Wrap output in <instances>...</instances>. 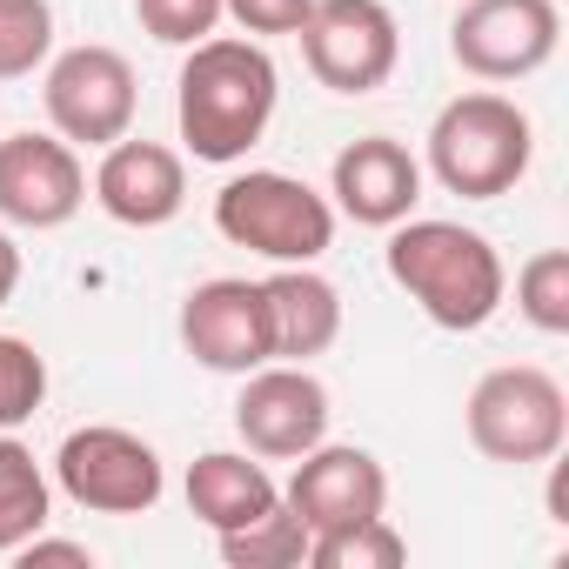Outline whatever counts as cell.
Wrapping results in <instances>:
<instances>
[{"label":"cell","mask_w":569,"mask_h":569,"mask_svg":"<svg viewBox=\"0 0 569 569\" xmlns=\"http://www.w3.org/2000/svg\"><path fill=\"white\" fill-rule=\"evenodd\" d=\"M281 101V74L268 61V48L254 34H208L188 48L181 81H174V121L194 161L208 168H234L248 161V148L268 134Z\"/></svg>","instance_id":"obj_1"},{"label":"cell","mask_w":569,"mask_h":569,"mask_svg":"<svg viewBox=\"0 0 569 569\" xmlns=\"http://www.w3.org/2000/svg\"><path fill=\"white\" fill-rule=\"evenodd\" d=\"M389 281L449 336H476L496 322L502 296H509V268L496 254L489 234L462 228V221H436V214H409L389 228Z\"/></svg>","instance_id":"obj_2"},{"label":"cell","mask_w":569,"mask_h":569,"mask_svg":"<svg viewBox=\"0 0 569 569\" xmlns=\"http://www.w3.org/2000/svg\"><path fill=\"white\" fill-rule=\"evenodd\" d=\"M529 161H536V128L496 88H469L429 121V174L462 201L509 194L529 174Z\"/></svg>","instance_id":"obj_3"},{"label":"cell","mask_w":569,"mask_h":569,"mask_svg":"<svg viewBox=\"0 0 569 569\" xmlns=\"http://www.w3.org/2000/svg\"><path fill=\"white\" fill-rule=\"evenodd\" d=\"M214 228L221 241L261 254V261H322L336 241V201L316 194L302 174L281 168H248L234 181H221L214 194Z\"/></svg>","instance_id":"obj_4"},{"label":"cell","mask_w":569,"mask_h":569,"mask_svg":"<svg viewBox=\"0 0 569 569\" xmlns=\"http://www.w3.org/2000/svg\"><path fill=\"white\" fill-rule=\"evenodd\" d=\"M462 422H469L476 456L509 462V469H536V462H556L569 442V396L549 369L502 362L469 389Z\"/></svg>","instance_id":"obj_5"},{"label":"cell","mask_w":569,"mask_h":569,"mask_svg":"<svg viewBox=\"0 0 569 569\" xmlns=\"http://www.w3.org/2000/svg\"><path fill=\"white\" fill-rule=\"evenodd\" d=\"M54 482L74 509L88 516H148L168 489V469L154 456V442H141L121 422H88L68 429L54 449Z\"/></svg>","instance_id":"obj_6"},{"label":"cell","mask_w":569,"mask_h":569,"mask_svg":"<svg viewBox=\"0 0 569 569\" xmlns=\"http://www.w3.org/2000/svg\"><path fill=\"white\" fill-rule=\"evenodd\" d=\"M41 108L54 121V134L68 148H108L134 128L141 108V81L128 68L121 48L81 41L68 54H48V81H41Z\"/></svg>","instance_id":"obj_7"},{"label":"cell","mask_w":569,"mask_h":569,"mask_svg":"<svg viewBox=\"0 0 569 569\" xmlns=\"http://www.w3.org/2000/svg\"><path fill=\"white\" fill-rule=\"evenodd\" d=\"M302 61L329 94H376L402 61V28L382 0H316L302 21Z\"/></svg>","instance_id":"obj_8"},{"label":"cell","mask_w":569,"mask_h":569,"mask_svg":"<svg viewBox=\"0 0 569 569\" xmlns=\"http://www.w3.org/2000/svg\"><path fill=\"white\" fill-rule=\"evenodd\" d=\"M562 14L556 0H462L449 21V54L476 81H529L556 61Z\"/></svg>","instance_id":"obj_9"},{"label":"cell","mask_w":569,"mask_h":569,"mask_svg":"<svg viewBox=\"0 0 569 569\" xmlns=\"http://www.w3.org/2000/svg\"><path fill=\"white\" fill-rule=\"evenodd\" d=\"M329 389L309 376V362H261L241 376L234 396V436L261 462H296L329 436Z\"/></svg>","instance_id":"obj_10"},{"label":"cell","mask_w":569,"mask_h":569,"mask_svg":"<svg viewBox=\"0 0 569 569\" xmlns=\"http://www.w3.org/2000/svg\"><path fill=\"white\" fill-rule=\"evenodd\" d=\"M181 349L214 376H248V369L274 362V329H268L261 281H248V274L194 281L188 302H181Z\"/></svg>","instance_id":"obj_11"},{"label":"cell","mask_w":569,"mask_h":569,"mask_svg":"<svg viewBox=\"0 0 569 569\" xmlns=\"http://www.w3.org/2000/svg\"><path fill=\"white\" fill-rule=\"evenodd\" d=\"M88 201V168L61 134H8L0 141V221L8 228H68Z\"/></svg>","instance_id":"obj_12"},{"label":"cell","mask_w":569,"mask_h":569,"mask_svg":"<svg viewBox=\"0 0 569 569\" xmlns=\"http://www.w3.org/2000/svg\"><path fill=\"white\" fill-rule=\"evenodd\" d=\"M281 502L302 516L309 536L342 529V522H369V516L389 509V469L369 449L322 436L309 456H296V476H289V489H281Z\"/></svg>","instance_id":"obj_13"},{"label":"cell","mask_w":569,"mask_h":569,"mask_svg":"<svg viewBox=\"0 0 569 569\" xmlns=\"http://www.w3.org/2000/svg\"><path fill=\"white\" fill-rule=\"evenodd\" d=\"M94 201L121 228H168L188 208V161L168 141H108L94 168Z\"/></svg>","instance_id":"obj_14"},{"label":"cell","mask_w":569,"mask_h":569,"mask_svg":"<svg viewBox=\"0 0 569 569\" xmlns=\"http://www.w3.org/2000/svg\"><path fill=\"white\" fill-rule=\"evenodd\" d=\"M329 194H336V208H342L349 221H362V228H396V221H409L416 201H422V161H416L402 141H389V134H362V141H349V148L336 154Z\"/></svg>","instance_id":"obj_15"},{"label":"cell","mask_w":569,"mask_h":569,"mask_svg":"<svg viewBox=\"0 0 569 569\" xmlns=\"http://www.w3.org/2000/svg\"><path fill=\"white\" fill-rule=\"evenodd\" d=\"M268 302V329H274V362H309L329 356L342 336V289L329 274H316V261H281L261 281Z\"/></svg>","instance_id":"obj_16"},{"label":"cell","mask_w":569,"mask_h":569,"mask_svg":"<svg viewBox=\"0 0 569 569\" xmlns=\"http://www.w3.org/2000/svg\"><path fill=\"white\" fill-rule=\"evenodd\" d=\"M181 496H188V516H194V522H208L214 536H228V529L254 522L261 509H274V502H281V482H274L268 462L248 456V449H208V456L188 462Z\"/></svg>","instance_id":"obj_17"},{"label":"cell","mask_w":569,"mask_h":569,"mask_svg":"<svg viewBox=\"0 0 569 569\" xmlns=\"http://www.w3.org/2000/svg\"><path fill=\"white\" fill-rule=\"evenodd\" d=\"M54 522V482L34 462V449L0 429V556H14L28 536H41Z\"/></svg>","instance_id":"obj_18"},{"label":"cell","mask_w":569,"mask_h":569,"mask_svg":"<svg viewBox=\"0 0 569 569\" xmlns=\"http://www.w3.org/2000/svg\"><path fill=\"white\" fill-rule=\"evenodd\" d=\"M214 542H221L228 569H302L309 562V529H302V516L289 502L261 509L254 522H241V529H228Z\"/></svg>","instance_id":"obj_19"},{"label":"cell","mask_w":569,"mask_h":569,"mask_svg":"<svg viewBox=\"0 0 569 569\" xmlns=\"http://www.w3.org/2000/svg\"><path fill=\"white\" fill-rule=\"evenodd\" d=\"M516 316L536 336H569V248H536L516 268Z\"/></svg>","instance_id":"obj_20"},{"label":"cell","mask_w":569,"mask_h":569,"mask_svg":"<svg viewBox=\"0 0 569 569\" xmlns=\"http://www.w3.org/2000/svg\"><path fill=\"white\" fill-rule=\"evenodd\" d=\"M409 556L402 529L389 516H369V522H342V529H322L309 536V562L316 569H396Z\"/></svg>","instance_id":"obj_21"},{"label":"cell","mask_w":569,"mask_h":569,"mask_svg":"<svg viewBox=\"0 0 569 569\" xmlns=\"http://www.w3.org/2000/svg\"><path fill=\"white\" fill-rule=\"evenodd\" d=\"M54 54V8L48 0H0V81H28Z\"/></svg>","instance_id":"obj_22"},{"label":"cell","mask_w":569,"mask_h":569,"mask_svg":"<svg viewBox=\"0 0 569 569\" xmlns=\"http://www.w3.org/2000/svg\"><path fill=\"white\" fill-rule=\"evenodd\" d=\"M48 402V356L28 336H0V429H21Z\"/></svg>","instance_id":"obj_23"},{"label":"cell","mask_w":569,"mask_h":569,"mask_svg":"<svg viewBox=\"0 0 569 569\" xmlns=\"http://www.w3.org/2000/svg\"><path fill=\"white\" fill-rule=\"evenodd\" d=\"M134 21H141V34L161 41V48H194V41H208L228 14H221V0H134Z\"/></svg>","instance_id":"obj_24"},{"label":"cell","mask_w":569,"mask_h":569,"mask_svg":"<svg viewBox=\"0 0 569 569\" xmlns=\"http://www.w3.org/2000/svg\"><path fill=\"white\" fill-rule=\"evenodd\" d=\"M309 8L316 0H221V14L241 28V34H302V21H309Z\"/></svg>","instance_id":"obj_25"},{"label":"cell","mask_w":569,"mask_h":569,"mask_svg":"<svg viewBox=\"0 0 569 569\" xmlns=\"http://www.w3.org/2000/svg\"><path fill=\"white\" fill-rule=\"evenodd\" d=\"M14 562H21V569H48V562L94 569V549H88V542H61V536H48V529H41V536H28V542L14 549Z\"/></svg>","instance_id":"obj_26"},{"label":"cell","mask_w":569,"mask_h":569,"mask_svg":"<svg viewBox=\"0 0 569 569\" xmlns=\"http://www.w3.org/2000/svg\"><path fill=\"white\" fill-rule=\"evenodd\" d=\"M14 289H21V248H14L8 228H0V309L14 302Z\"/></svg>","instance_id":"obj_27"}]
</instances>
